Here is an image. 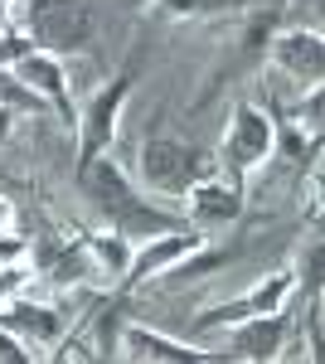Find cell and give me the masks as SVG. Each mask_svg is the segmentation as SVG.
<instances>
[{
	"label": "cell",
	"instance_id": "8fae6325",
	"mask_svg": "<svg viewBox=\"0 0 325 364\" xmlns=\"http://www.w3.org/2000/svg\"><path fill=\"white\" fill-rule=\"evenodd\" d=\"M10 73H15L20 83L34 87V92L54 107V117L68 127V132L78 127V107H73V87H68V73H63V58L29 49V54H20L15 63H10Z\"/></svg>",
	"mask_w": 325,
	"mask_h": 364
},
{
	"label": "cell",
	"instance_id": "6da1fadb",
	"mask_svg": "<svg viewBox=\"0 0 325 364\" xmlns=\"http://www.w3.org/2000/svg\"><path fill=\"white\" fill-rule=\"evenodd\" d=\"M78 190L87 195V204L112 224V233H122L127 243H146V238H156V233L180 228V214H170L165 204H156V199L141 195V190L132 185V175L117 166L107 151L78 166Z\"/></svg>",
	"mask_w": 325,
	"mask_h": 364
},
{
	"label": "cell",
	"instance_id": "5bb4252c",
	"mask_svg": "<svg viewBox=\"0 0 325 364\" xmlns=\"http://www.w3.org/2000/svg\"><path fill=\"white\" fill-rule=\"evenodd\" d=\"M73 248H78V262H82V282L122 287L136 243H127L122 233H82V238H73Z\"/></svg>",
	"mask_w": 325,
	"mask_h": 364
},
{
	"label": "cell",
	"instance_id": "d6986e66",
	"mask_svg": "<svg viewBox=\"0 0 325 364\" xmlns=\"http://www.w3.org/2000/svg\"><path fill=\"white\" fill-rule=\"evenodd\" d=\"M282 29H321V0H287L277 10Z\"/></svg>",
	"mask_w": 325,
	"mask_h": 364
},
{
	"label": "cell",
	"instance_id": "9a60e30c",
	"mask_svg": "<svg viewBox=\"0 0 325 364\" xmlns=\"http://www.w3.org/2000/svg\"><path fill=\"white\" fill-rule=\"evenodd\" d=\"M0 331H10L15 340H25L29 350H49L63 340V316L44 301H15L5 296L0 301Z\"/></svg>",
	"mask_w": 325,
	"mask_h": 364
},
{
	"label": "cell",
	"instance_id": "ba28073f",
	"mask_svg": "<svg viewBox=\"0 0 325 364\" xmlns=\"http://www.w3.org/2000/svg\"><path fill=\"white\" fill-rule=\"evenodd\" d=\"M204 243H209V233H199V228H190V224H180V228H170V233H156V238L136 243L132 262H127V277H122V291L165 277L170 267H180V262H185L194 248H204Z\"/></svg>",
	"mask_w": 325,
	"mask_h": 364
},
{
	"label": "cell",
	"instance_id": "e0dca14e",
	"mask_svg": "<svg viewBox=\"0 0 325 364\" xmlns=\"http://www.w3.org/2000/svg\"><path fill=\"white\" fill-rule=\"evenodd\" d=\"M0 107L15 112V117H49V112H54V107H49L29 83H20L10 68H0Z\"/></svg>",
	"mask_w": 325,
	"mask_h": 364
},
{
	"label": "cell",
	"instance_id": "277c9868",
	"mask_svg": "<svg viewBox=\"0 0 325 364\" xmlns=\"http://www.w3.org/2000/svg\"><path fill=\"white\" fill-rule=\"evenodd\" d=\"M272 146H277V117L257 102H233L228 112V127H223V141H218V161L214 170L247 195V180L272 161Z\"/></svg>",
	"mask_w": 325,
	"mask_h": 364
},
{
	"label": "cell",
	"instance_id": "30bf717a",
	"mask_svg": "<svg viewBox=\"0 0 325 364\" xmlns=\"http://www.w3.org/2000/svg\"><path fill=\"white\" fill-rule=\"evenodd\" d=\"M292 291H297V277H292V267H277L272 277L252 282L243 296H228L223 306L204 311L199 321H194V336H204V331H218V326H233V321H247V316H267V311H282L292 301Z\"/></svg>",
	"mask_w": 325,
	"mask_h": 364
},
{
	"label": "cell",
	"instance_id": "9c48e42d",
	"mask_svg": "<svg viewBox=\"0 0 325 364\" xmlns=\"http://www.w3.org/2000/svg\"><path fill=\"white\" fill-rule=\"evenodd\" d=\"M277 5L272 10H243V20L233 25V34H228V44H223V58H218V68H214V78H209V92L223 83H233L243 68H257L262 63V54H267V39L277 34Z\"/></svg>",
	"mask_w": 325,
	"mask_h": 364
},
{
	"label": "cell",
	"instance_id": "2e32d148",
	"mask_svg": "<svg viewBox=\"0 0 325 364\" xmlns=\"http://www.w3.org/2000/svg\"><path fill=\"white\" fill-rule=\"evenodd\" d=\"M228 0H146L141 5V20L151 25H190V20H204V15H218Z\"/></svg>",
	"mask_w": 325,
	"mask_h": 364
},
{
	"label": "cell",
	"instance_id": "52a82bcc",
	"mask_svg": "<svg viewBox=\"0 0 325 364\" xmlns=\"http://www.w3.org/2000/svg\"><path fill=\"white\" fill-rule=\"evenodd\" d=\"M277 78L297 83L301 92L306 87H321V73H325V39L321 29H277L267 39V54H262Z\"/></svg>",
	"mask_w": 325,
	"mask_h": 364
},
{
	"label": "cell",
	"instance_id": "7c38bea8",
	"mask_svg": "<svg viewBox=\"0 0 325 364\" xmlns=\"http://www.w3.org/2000/svg\"><path fill=\"white\" fill-rule=\"evenodd\" d=\"M117 360H127V364H199V360H209V355H204V350H190L185 340L161 336V331H151V326L127 321V326L117 331Z\"/></svg>",
	"mask_w": 325,
	"mask_h": 364
},
{
	"label": "cell",
	"instance_id": "ac0fdd59",
	"mask_svg": "<svg viewBox=\"0 0 325 364\" xmlns=\"http://www.w3.org/2000/svg\"><path fill=\"white\" fill-rule=\"evenodd\" d=\"M292 277H297V291H306V296H321V233H311V238L301 243Z\"/></svg>",
	"mask_w": 325,
	"mask_h": 364
},
{
	"label": "cell",
	"instance_id": "8992f818",
	"mask_svg": "<svg viewBox=\"0 0 325 364\" xmlns=\"http://www.w3.org/2000/svg\"><path fill=\"white\" fill-rule=\"evenodd\" d=\"M282 340H287V306L223 326L218 350H204V355L209 360H233V364H267L282 355Z\"/></svg>",
	"mask_w": 325,
	"mask_h": 364
},
{
	"label": "cell",
	"instance_id": "3957f363",
	"mask_svg": "<svg viewBox=\"0 0 325 364\" xmlns=\"http://www.w3.org/2000/svg\"><path fill=\"white\" fill-rule=\"evenodd\" d=\"M214 175V161L194 146V141L175 136V132H146L141 151H136V185L146 195L161 199H185L194 180Z\"/></svg>",
	"mask_w": 325,
	"mask_h": 364
},
{
	"label": "cell",
	"instance_id": "7402d4cb",
	"mask_svg": "<svg viewBox=\"0 0 325 364\" xmlns=\"http://www.w3.org/2000/svg\"><path fill=\"white\" fill-rule=\"evenodd\" d=\"M0 360H10V364H25V360H34V350H29L25 340H15L10 331H0Z\"/></svg>",
	"mask_w": 325,
	"mask_h": 364
},
{
	"label": "cell",
	"instance_id": "ffe728a7",
	"mask_svg": "<svg viewBox=\"0 0 325 364\" xmlns=\"http://www.w3.org/2000/svg\"><path fill=\"white\" fill-rule=\"evenodd\" d=\"M25 228V209L15 204V195H0V238H20Z\"/></svg>",
	"mask_w": 325,
	"mask_h": 364
},
{
	"label": "cell",
	"instance_id": "603a6c76",
	"mask_svg": "<svg viewBox=\"0 0 325 364\" xmlns=\"http://www.w3.org/2000/svg\"><path fill=\"white\" fill-rule=\"evenodd\" d=\"M10 132H15V112H5V107H0V146L10 141Z\"/></svg>",
	"mask_w": 325,
	"mask_h": 364
},
{
	"label": "cell",
	"instance_id": "7a4b0ae2",
	"mask_svg": "<svg viewBox=\"0 0 325 364\" xmlns=\"http://www.w3.org/2000/svg\"><path fill=\"white\" fill-rule=\"evenodd\" d=\"M10 25L29 39V49L68 58L82 54L92 39V5L87 0H15Z\"/></svg>",
	"mask_w": 325,
	"mask_h": 364
},
{
	"label": "cell",
	"instance_id": "44dd1931",
	"mask_svg": "<svg viewBox=\"0 0 325 364\" xmlns=\"http://www.w3.org/2000/svg\"><path fill=\"white\" fill-rule=\"evenodd\" d=\"M321 355V296L306 301V360Z\"/></svg>",
	"mask_w": 325,
	"mask_h": 364
},
{
	"label": "cell",
	"instance_id": "5b68a950",
	"mask_svg": "<svg viewBox=\"0 0 325 364\" xmlns=\"http://www.w3.org/2000/svg\"><path fill=\"white\" fill-rule=\"evenodd\" d=\"M136 68H141V54H132L107 83L78 107V127H73V132H78V166L92 161V156H102L112 146L117 122H122V107H127V97H132V87H136Z\"/></svg>",
	"mask_w": 325,
	"mask_h": 364
},
{
	"label": "cell",
	"instance_id": "4fadbf2b",
	"mask_svg": "<svg viewBox=\"0 0 325 364\" xmlns=\"http://www.w3.org/2000/svg\"><path fill=\"white\" fill-rule=\"evenodd\" d=\"M243 190H233L223 175H204V180H194L190 190H185V214L194 219V228H218V224H233V219H243Z\"/></svg>",
	"mask_w": 325,
	"mask_h": 364
}]
</instances>
